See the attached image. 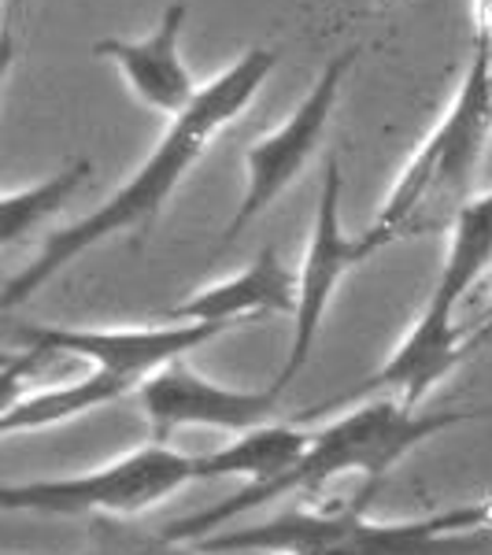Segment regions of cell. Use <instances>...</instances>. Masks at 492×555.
Segmentation results:
<instances>
[{
  "instance_id": "6da1fadb",
  "label": "cell",
  "mask_w": 492,
  "mask_h": 555,
  "mask_svg": "<svg viewBox=\"0 0 492 555\" xmlns=\"http://www.w3.org/2000/svg\"><path fill=\"white\" fill-rule=\"evenodd\" d=\"M274 64H279V49L256 44V49L241 52L222 75H215L200 89V96H196L190 112H182L178 119L167 122L164 138L156 141L152 156L107 196L101 208H93L78 222L49 234V241L38 248V256L20 274L8 278V285L0 289V308L12 311L30 297H38L52 278L67 271L75 259H82L89 248L127 234V230L152 227L159 219V211L171 204L178 185L211 152L215 141L248 112V104L256 101V93L271 78Z\"/></svg>"
},
{
  "instance_id": "7a4b0ae2",
  "label": "cell",
  "mask_w": 492,
  "mask_h": 555,
  "mask_svg": "<svg viewBox=\"0 0 492 555\" xmlns=\"http://www.w3.org/2000/svg\"><path fill=\"white\" fill-rule=\"evenodd\" d=\"M463 423H470V415H463V411H418L392 397H366L360 400V408L345 411L334 423L315 429L303 455L282 478L267 481V486L237 489L234 496L219 500L204 512L174 518L171 526H164V533L174 541L196 544L200 537L237 526L241 515H253L271 500L293 496V492H322L329 481L348 478V474H360L363 489L374 492L407 452Z\"/></svg>"
},
{
  "instance_id": "3957f363",
  "label": "cell",
  "mask_w": 492,
  "mask_h": 555,
  "mask_svg": "<svg viewBox=\"0 0 492 555\" xmlns=\"http://www.w3.org/2000/svg\"><path fill=\"white\" fill-rule=\"evenodd\" d=\"M371 492L352 504L300 507L256 526H230L196 541L204 555H489L492 500L426 518L366 515Z\"/></svg>"
},
{
  "instance_id": "277c9868",
  "label": "cell",
  "mask_w": 492,
  "mask_h": 555,
  "mask_svg": "<svg viewBox=\"0 0 492 555\" xmlns=\"http://www.w3.org/2000/svg\"><path fill=\"white\" fill-rule=\"evenodd\" d=\"M492 145V41H474L470 64L441 122L392 182L371 230L381 248L455 227L474 201V182Z\"/></svg>"
},
{
  "instance_id": "5b68a950",
  "label": "cell",
  "mask_w": 492,
  "mask_h": 555,
  "mask_svg": "<svg viewBox=\"0 0 492 555\" xmlns=\"http://www.w3.org/2000/svg\"><path fill=\"white\" fill-rule=\"evenodd\" d=\"M489 263H492V190L474 196L459 219H455V227L449 230L441 274H437L423 311L415 315L407 334L400 337V345L392 348L389 360L360 389L345 392L334 404H322V408H341L366 397H392L400 404L423 411L437 385L470 356L467 341H463L459 308L470 297L474 285H478V278L485 274Z\"/></svg>"
},
{
  "instance_id": "8992f818",
  "label": "cell",
  "mask_w": 492,
  "mask_h": 555,
  "mask_svg": "<svg viewBox=\"0 0 492 555\" xmlns=\"http://www.w3.org/2000/svg\"><path fill=\"white\" fill-rule=\"evenodd\" d=\"M193 481L196 455L178 452L174 444L164 441H145L93 470L4 481L0 507L56 518H138L167 504L174 492H182Z\"/></svg>"
},
{
  "instance_id": "52a82bcc",
  "label": "cell",
  "mask_w": 492,
  "mask_h": 555,
  "mask_svg": "<svg viewBox=\"0 0 492 555\" xmlns=\"http://www.w3.org/2000/svg\"><path fill=\"white\" fill-rule=\"evenodd\" d=\"M341 190H345L341 164H337V159H326L315 219H311L308 248H303V263H300L297 311H293V341H289V352H285L279 378H274V389L279 392L289 389L293 378L308 366L311 352H315V345H319L322 326H326L329 304H334L345 278L352 271H360L366 259L386 253L371 230H360V234H348L345 230Z\"/></svg>"
},
{
  "instance_id": "ba28073f",
  "label": "cell",
  "mask_w": 492,
  "mask_h": 555,
  "mask_svg": "<svg viewBox=\"0 0 492 555\" xmlns=\"http://www.w3.org/2000/svg\"><path fill=\"white\" fill-rule=\"evenodd\" d=\"M360 60V49H345L319 70L315 86L308 89V96L293 107L289 119L279 122L271 133L259 138L245 152V193L237 201V211L230 215L222 241H234L248 222H256L259 215L271 208L279 196L289 190L297 178L308 171V164L315 159V152L326 141V130L334 122L337 101L348 82V70Z\"/></svg>"
},
{
  "instance_id": "9c48e42d",
  "label": "cell",
  "mask_w": 492,
  "mask_h": 555,
  "mask_svg": "<svg viewBox=\"0 0 492 555\" xmlns=\"http://www.w3.org/2000/svg\"><path fill=\"white\" fill-rule=\"evenodd\" d=\"M226 326L211 322H159V326H20V348L86 363L89 371L115 374L141 389L152 374L182 363L193 348H204Z\"/></svg>"
},
{
  "instance_id": "30bf717a",
  "label": "cell",
  "mask_w": 492,
  "mask_h": 555,
  "mask_svg": "<svg viewBox=\"0 0 492 555\" xmlns=\"http://www.w3.org/2000/svg\"><path fill=\"white\" fill-rule=\"evenodd\" d=\"M138 404L145 411L152 441L171 444L185 429H219V434H253L259 426L279 423L282 392L241 389L204 378L190 363H171L167 371L152 374L138 389Z\"/></svg>"
},
{
  "instance_id": "8fae6325",
  "label": "cell",
  "mask_w": 492,
  "mask_h": 555,
  "mask_svg": "<svg viewBox=\"0 0 492 555\" xmlns=\"http://www.w3.org/2000/svg\"><path fill=\"white\" fill-rule=\"evenodd\" d=\"M185 15H190V8L182 0H171L148 38H101L89 49L96 60H107V64L119 67L130 93L152 112L167 115V119H178L182 112H190L204 89L193 82L190 67L182 60Z\"/></svg>"
},
{
  "instance_id": "7c38bea8",
  "label": "cell",
  "mask_w": 492,
  "mask_h": 555,
  "mask_svg": "<svg viewBox=\"0 0 492 555\" xmlns=\"http://www.w3.org/2000/svg\"><path fill=\"white\" fill-rule=\"evenodd\" d=\"M297 285L300 274H293L279 256V248H259L248 267L222 282L200 285L182 304L164 311L171 322H211V326H237L259 315H293L297 311Z\"/></svg>"
},
{
  "instance_id": "4fadbf2b",
  "label": "cell",
  "mask_w": 492,
  "mask_h": 555,
  "mask_svg": "<svg viewBox=\"0 0 492 555\" xmlns=\"http://www.w3.org/2000/svg\"><path fill=\"white\" fill-rule=\"evenodd\" d=\"M138 392L133 382H122L115 374L89 371L82 378H70L60 385H41V389H26L20 400L0 408V437H20V434H41L52 426H67L75 418L101 411L115 400Z\"/></svg>"
},
{
  "instance_id": "5bb4252c",
  "label": "cell",
  "mask_w": 492,
  "mask_h": 555,
  "mask_svg": "<svg viewBox=\"0 0 492 555\" xmlns=\"http://www.w3.org/2000/svg\"><path fill=\"white\" fill-rule=\"evenodd\" d=\"M311 434L289 423L259 426L253 434H237L222 449L208 455H196V481H222L241 478L248 486H267V481L282 478L293 463L308 449Z\"/></svg>"
},
{
  "instance_id": "9a60e30c",
  "label": "cell",
  "mask_w": 492,
  "mask_h": 555,
  "mask_svg": "<svg viewBox=\"0 0 492 555\" xmlns=\"http://www.w3.org/2000/svg\"><path fill=\"white\" fill-rule=\"evenodd\" d=\"M93 178V164L89 159H70L56 175L41 178V182L26 185V190H12L0 201V245L12 248L30 230H38L44 219H52L64 204L82 190V182Z\"/></svg>"
},
{
  "instance_id": "2e32d148",
  "label": "cell",
  "mask_w": 492,
  "mask_h": 555,
  "mask_svg": "<svg viewBox=\"0 0 492 555\" xmlns=\"http://www.w3.org/2000/svg\"><path fill=\"white\" fill-rule=\"evenodd\" d=\"M82 555H204L190 541H174L164 530L133 526V518H89Z\"/></svg>"
},
{
  "instance_id": "e0dca14e",
  "label": "cell",
  "mask_w": 492,
  "mask_h": 555,
  "mask_svg": "<svg viewBox=\"0 0 492 555\" xmlns=\"http://www.w3.org/2000/svg\"><path fill=\"white\" fill-rule=\"evenodd\" d=\"M23 12H26V0H4V34H0V49H4V70H12L15 38H20V30H23Z\"/></svg>"
},
{
  "instance_id": "ac0fdd59",
  "label": "cell",
  "mask_w": 492,
  "mask_h": 555,
  "mask_svg": "<svg viewBox=\"0 0 492 555\" xmlns=\"http://www.w3.org/2000/svg\"><path fill=\"white\" fill-rule=\"evenodd\" d=\"M463 341H467V352L492 345V297L474 311L470 322H463Z\"/></svg>"
},
{
  "instance_id": "d6986e66",
  "label": "cell",
  "mask_w": 492,
  "mask_h": 555,
  "mask_svg": "<svg viewBox=\"0 0 492 555\" xmlns=\"http://www.w3.org/2000/svg\"><path fill=\"white\" fill-rule=\"evenodd\" d=\"M474 41H492V0H470Z\"/></svg>"
}]
</instances>
